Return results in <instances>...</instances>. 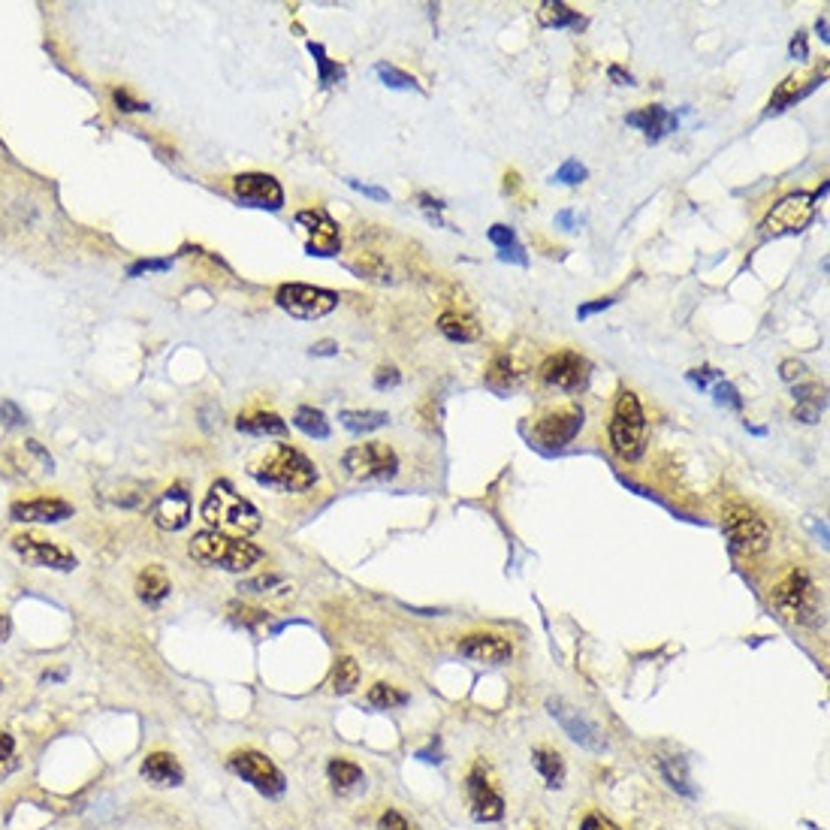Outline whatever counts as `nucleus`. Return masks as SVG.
I'll return each instance as SVG.
<instances>
[{
	"label": "nucleus",
	"instance_id": "9d476101",
	"mask_svg": "<svg viewBox=\"0 0 830 830\" xmlns=\"http://www.w3.org/2000/svg\"><path fill=\"white\" fill-rule=\"evenodd\" d=\"M275 302L299 320H317L339 305V293L311 287V284H284V287H278Z\"/></svg>",
	"mask_w": 830,
	"mask_h": 830
},
{
	"label": "nucleus",
	"instance_id": "58836bf2",
	"mask_svg": "<svg viewBox=\"0 0 830 830\" xmlns=\"http://www.w3.org/2000/svg\"><path fill=\"white\" fill-rule=\"evenodd\" d=\"M16 770V737L0 731V782Z\"/></svg>",
	"mask_w": 830,
	"mask_h": 830
},
{
	"label": "nucleus",
	"instance_id": "f704fd0d",
	"mask_svg": "<svg viewBox=\"0 0 830 830\" xmlns=\"http://www.w3.org/2000/svg\"><path fill=\"white\" fill-rule=\"evenodd\" d=\"M242 592L248 595H287L290 592V583L278 574H266V577H251L239 586Z\"/></svg>",
	"mask_w": 830,
	"mask_h": 830
},
{
	"label": "nucleus",
	"instance_id": "b1692460",
	"mask_svg": "<svg viewBox=\"0 0 830 830\" xmlns=\"http://www.w3.org/2000/svg\"><path fill=\"white\" fill-rule=\"evenodd\" d=\"M170 592H173V583H170V577H166L163 568L151 565V568L139 571V577H136V595H139L142 604L160 607L166 598H170Z\"/></svg>",
	"mask_w": 830,
	"mask_h": 830
},
{
	"label": "nucleus",
	"instance_id": "ddd939ff",
	"mask_svg": "<svg viewBox=\"0 0 830 830\" xmlns=\"http://www.w3.org/2000/svg\"><path fill=\"white\" fill-rule=\"evenodd\" d=\"M812 194L806 191H797V194H788L785 200H779L770 215L764 218L761 230L764 236H788V233H797L806 227V221L812 218Z\"/></svg>",
	"mask_w": 830,
	"mask_h": 830
},
{
	"label": "nucleus",
	"instance_id": "9b49d317",
	"mask_svg": "<svg viewBox=\"0 0 830 830\" xmlns=\"http://www.w3.org/2000/svg\"><path fill=\"white\" fill-rule=\"evenodd\" d=\"M589 375H592L589 360L574 354V351H559V354L547 357L544 366H541V381L547 387H556V390H565V393L586 390Z\"/></svg>",
	"mask_w": 830,
	"mask_h": 830
},
{
	"label": "nucleus",
	"instance_id": "09e8293b",
	"mask_svg": "<svg viewBox=\"0 0 830 830\" xmlns=\"http://www.w3.org/2000/svg\"><path fill=\"white\" fill-rule=\"evenodd\" d=\"M713 393H716V402L719 405H731V408H743V399H740V393L728 384V381H719L716 387H713Z\"/></svg>",
	"mask_w": 830,
	"mask_h": 830
},
{
	"label": "nucleus",
	"instance_id": "7c9ffc66",
	"mask_svg": "<svg viewBox=\"0 0 830 830\" xmlns=\"http://www.w3.org/2000/svg\"><path fill=\"white\" fill-rule=\"evenodd\" d=\"M339 420L351 432H372V429H381L390 423L387 411H342Z\"/></svg>",
	"mask_w": 830,
	"mask_h": 830
},
{
	"label": "nucleus",
	"instance_id": "0e129e2a",
	"mask_svg": "<svg viewBox=\"0 0 830 830\" xmlns=\"http://www.w3.org/2000/svg\"><path fill=\"white\" fill-rule=\"evenodd\" d=\"M815 28H818V37L827 43V19H818V25H815Z\"/></svg>",
	"mask_w": 830,
	"mask_h": 830
},
{
	"label": "nucleus",
	"instance_id": "f257e3e1",
	"mask_svg": "<svg viewBox=\"0 0 830 830\" xmlns=\"http://www.w3.org/2000/svg\"><path fill=\"white\" fill-rule=\"evenodd\" d=\"M200 514L212 532H221L230 538H251L263 526L260 511L248 502V498H242L227 480L212 483L209 495L203 498Z\"/></svg>",
	"mask_w": 830,
	"mask_h": 830
},
{
	"label": "nucleus",
	"instance_id": "a19ab883",
	"mask_svg": "<svg viewBox=\"0 0 830 830\" xmlns=\"http://www.w3.org/2000/svg\"><path fill=\"white\" fill-rule=\"evenodd\" d=\"M794 402H806V405H818L824 411L827 405V390L821 384H800L794 387Z\"/></svg>",
	"mask_w": 830,
	"mask_h": 830
},
{
	"label": "nucleus",
	"instance_id": "1a4fd4ad",
	"mask_svg": "<svg viewBox=\"0 0 830 830\" xmlns=\"http://www.w3.org/2000/svg\"><path fill=\"white\" fill-rule=\"evenodd\" d=\"M345 471L354 480H390L399 471V456L393 447L372 441V444H357L342 456Z\"/></svg>",
	"mask_w": 830,
	"mask_h": 830
},
{
	"label": "nucleus",
	"instance_id": "5fc2aeb1",
	"mask_svg": "<svg viewBox=\"0 0 830 830\" xmlns=\"http://www.w3.org/2000/svg\"><path fill=\"white\" fill-rule=\"evenodd\" d=\"M610 305H613V299L586 302V305H580V308H577V317H580V320H586V317H592V314H598V311H604V308H610Z\"/></svg>",
	"mask_w": 830,
	"mask_h": 830
},
{
	"label": "nucleus",
	"instance_id": "f8f14e48",
	"mask_svg": "<svg viewBox=\"0 0 830 830\" xmlns=\"http://www.w3.org/2000/svg\"><path fill=\"white\" fill-rule=\"evenodd\" d=\"M296 227L305 233V251L311 257H332L342 248L339 224L332 221L323 209H305L296 215Z\"/></svg>",
	"mask_w": 830,
	"mask_h": 830
},
{
	"label": "nucleus",
	"instance_id": "4c0bfd02",
	"mask_svg": "<svg viewBox=\"0 0 830 830\" xmlns=\"http://www.w3.org/2000/svg\"><path fill=\"white\" fill-rule=\"evenodd\" d=\"M354 269L360 272V278H372V281H390V266L378 257V254H363Z\"/></svg>",
	"mask_w": 830,
	"mask_h": 830
},
{
	"label": "nucleus",
	"instance_id": "ea45409f",
	"mask_svg": "<svg viewBox=\"0 0 830 830\" xmlns=\"http://www.w3.org/2000/svg\"><path fill=\"white\" fill-rule=\"evenodd\" d=\"M586 166L580 163V160H565L559 170H556V176H553V182H559V185H580V182H586Z\"/></svg>",
	"mask_w": 830,
	"mask_h": 830
},
{
	"label": "nucleus",
	"instance_id": "8fccbe9b",
	"mask_svg": "<svg viewBox=\"0 0 830 830\" xmlns=\"http://www.w3.org/2000/svg\"><path fill=\"white\" fill-rule=\"evenodd\" d=\"M686 378H689V381H692L695 387L707 390V387H710L713 381H716V384L722 381V372H716V369H692V372H689Z\"/></svg>",
	"mask_w": 830,
	"mask_h": 830
},
{
	"label": "nucleus",
	"instance_id": "2f4dec72",
	"mask_svg": "<svg viewBox=\"0 0 830 830\" xmlns=\"http://www.w3.org/2000/svg\"><path fill=\"white\" fill-rule=\"evenodd\" d=\"M366 704L375 707V710H396V707H405L408 704V695L390 683H375L369 692H366Z\"/></svg>",
	"mask_w": 830,
	"mask_h": 830
},
{
	"label": "nucleus",
	"instance_id": "4be33fe9",
	"mask_svg": "<svg viewBox=\"0 0 830 830\" xmlns=\"http://www.w3.org/2000/svg\"><path fill=\"white\" fill-rule=\"evenodd\" d=\"M625 124L643 130L646 142H658L664 133L677 130L680 121H677V115L668 112V109H661V106H646V109H637V112L625 115Z\"/></svg>",
	"mask_w": 830,
	"mask_h": 830
},
{
	"label": "nucleus",
	"instance_id": "a18cd8bd",
	"mask_svg": "<svg viewBox=\"0 0 830 830\" xmlns=\"http://www.w3.org/2000/svg\"><path fill=\"white\" fill-rule=\"evenodd\" d=\"M173 263L170 260H136L127 266V275L130 278H139V275H148V272H166Z\"/></svg>",
	"mask_w": 830,
	"mask_h": 830
},
{
	"label": "nucleus",
	"instance_id": "79ce46f5",
	"mask_svg": "<svg viewBox=\"0 0 830 830\" xmlns=\"http://www.w3.org/2000/svg\"><path fill=\"white\" fill-rule=\"evenodd\" d=\"M580 830H622V827H619L610 815L592 809V812H586V815L580 818Z\"/></svg>",
	"mask_w": 830,
	"mask_h": 830
},
{
	"label": "nucleus",
	"instance_id": "603ef678",
	"mask_svg": "<svg viewBox=\"0 0 830 830\" xmlns=\"http://www.w3.org/2000/svg\"><path fill=\"white\" fill-rule=\"evenodd\" d=\"M348 185H351L354 191H360L363 197H372L375 203H387V200H390V194H387L384 188H375V185H363V182H357V179H348Z\"/></svg>",
	"mask_w": 830,
	"mask_h": 830
},
{
	"label": "nucleus",
	"instance_id": "20e7f679",
	"mask_svg": "<svg viewBox=\"0 0 830 830\" xmlns=\"http://www.w3.org/2000/svg\"><path fill=\"white\" fill-rule=\"evenodd\" d=\"M773 604L788 622H797V625H815L818 622V589H815L812 577L803 568L788 571L773 586Z\"/></svg>",
	"mask_w": 830,
	"mask_h": 830
},
{
	"label": "nucleus",
	"instance_id": "a878e982",
	"mask_svg": "<svg viewBox=\"0 0 830 830\" xmlns=\"http://www.w3.org/2000/svg\"><path fill=\"white\" fill-rule=\"evenodd\" d=\"M236 429L245 432V435H254V438H278V435H287V423L272 414V411H254V414H242L236 420Z\"/></svg>",
	"mask_w": 830,
	"mask_h": 830
},
{
	"label": "nucleus",
	"instance_id": "864d4df0",
	"mask_svg": "<svg viewBox=\"0 0 830 830\" xmlns=\"http://www.w3.org/2000/svg\"><path fill=\"white\" fill-rule=\"evenodd\" d=\"M794 417H797L800 423H818V420H821V408H818V405L797 402V405H794Z\"/></svg>",
	"mask_w": 830,
	"mask_h": 830
},
{
	"label": "nucleus",
	"instance_id": "f3484780",
	"mask_svg": "<svg viewBox=\"0 0 830 830\" xmlns=\"http://www.w3.org/2000/svg\"><path fill=\"white\" fill-rule=\"evenodd\" d=\"M547 710H550V716L562 725V731H565L577 746L592 749V752H601V749H604V737L598 734V728H595L586 716H580V710L568 707L562 698H550V701H547Z\"/></svg>",
	"mask_w": 830,
	"mask_h": 830
},
{
	"label": "nucleus",
	"instance_id": "2eb2a0df",
	"mask_svg": "<svg viewBox=\"0 0 830 830\" xmlns=\"http://www.w3.org/2000/svg\"><path fill=\"white\" fill-rule=\"evenodd\" d=\"M233 194L245 203V206H257V209H269L278 212L284 206V191L278 185V179L266 176V173H242L233 179Z\"/></svg>",
	"mask_w": 830,
	"mask_h": 830
},
{
	"label": "nucleus",
	"instance_id": "e433bc0d",
	"mask_svg": "<svg viewBox=\"0 0 830 830\" xmlns=\"http://www.w3.org/2000/svg\"><path fill=\"white\" fill-rule=\"evenodd\" d=\"M375 73L381 76V82L387 85V88H393V91H420V85H417V79L414 76H408V73H402V70H396L393 64H375Z\"/></svg>",
	"mask_w": 830,
	"mask_h": 830
},
{
	"label": "nucleus",
	"instance_id": "c85d7f7f",
	"mask_svg": "<svg viewBox=\"0 0 830 830\" xmlns=\"http://www.w3.org/2000/svg\"><path fill=\"white\" fill-rule=\"evenodd\" d=\"M357 686H360V664L351 655H342L336 661V668H332L329 689H332V695H351Z\"/></svg>",
	"mask_w": 830,
	"mask_h": 830
},
{
	"label": "nucleus",
	"instance_id": "bf43d9fd",
	"mask_svg": "<svg viewBox=\"0 0 830 830\" xmlns=\"http://www.w3.org/2000/svg\"><path fill=\"white\" fill-rule=\"evenodd\" d=\"M556 224H559L562 230H577L583 221H577V215H574L571 209H565V212H559V215H556Z\"/></svg>",
	"mask_w": 830,
	"mask_h": 830
},
{
	"label": "nucleus",
	"instance_id": "72a5a7b5",
	"mask_svg": "<svg viewBox=\"0 0 830 830\" xmlns=\"http://www.w3.org/2000/svg\"><path fill=\"white\" fill-rule=\"evenodd\" d=\"M293 426H296L299 432H305L308 438H329V423H326V417H323L317 408L302 405V408L296 411V417H293Z\"/></svg>",
	"mask_w": 830,
	"mask_h": 830
},
{
	"label": "nucleus",
	"instance_id": "393cba45",
	"mask_svg": "<svg viewBox=\"0 0 830 830\" xmlns=\"http://www.w3.org/2000/svg\"><path fill=\"white\" fill-rule=\"evenodd\" d=\"M526 378V369H523V363H517V357L514 354H498L492 363H489V372H486V384L492 387V390H514L520 381Z\"/></svg>",
	"mask_w": 830,
	"mask_h": 830
},
{
	"label": "nucleus",
	"instance_id": "37998d69",
	"mask_svg": "<svg viewBox=\"0 0 830 830\" xmlns=\"http://www.w3.org/2000/svg\"><path fill=\"white\" fill-rule=\"evenodd\" d=\"M486 239H489L498 251H505V248H511V245H517L514 230H511V227H505V224H495V227H489Z\"/></svg>",
	"mask_w": 830,
	"mask_h": 830
},
{
	"label": "nucleus",
	"instance_id": "cd10ccee",
	"mask_svg": "<svg viewBox=\"0 0 830 830\" xmlns=\"http://www.w3.org/2000/svg\"><path fill=\"white\" fill-rule=\"evenodd\" d=\"M532 764H535V770H538V776L544 779L547 788H562V785H565L568 767H565V758H562L556 749L538 746V749L532 752Z\"/></svg>",
	"mask_w": 830,
	"mask_h": 830
},
{
	"label": "nucleus",
	"instance_id": "13d9d810",
	"mask_svg": "<svg viewBox=\"0 0 830 830\" xmlns=\"http://www.w3.org/2000/svg\"><path fill=\"white\" fill-rule=\"evenodd\" d=\"M336 354H339V345L329 342V339H323L311 348V357H336Z\"/></svg>",
	"mask_w": 830,
	"mask_h": 830
},
{
	"label": "nucleus",
	"instance_id": "49530a36",
	"mask_svg": "<svg viewBox=\"0 0 830 830\" xmlns=\"http://www.w3.org/2000/svg\"><path fill=\"white\" fill-rule=\"evenodd\" d=\"M112 100H115V106H118L121 112H145V109H148V103L133 100L127 88H115V91H112Z\"/></svg>",
	"mask_w": 830,
	"mask_h": 830
},
{
	"label": "nucleus",
	"instance_id": "412c9836",
	"mask_svg": "<svg viewBox=\"0 0 830 830\" xmlns=\"http://www.w3.org/2000/svg\"><path fill=\"white\" fill-rule=\"evenodd\" d=\"M139 773H142L145 782H151L157 788H179L185 782V770H182L179 758L170 755V752H151V755H145Z\"/></svg>",
	"mask_w": 830,
	"mask_h": 830
},
{
	"label": "nucleus",
	"instance_id": "7ed1b4c3",
	"mask_svg": "<svg viewBox=\"0 0 830 830\" xmlns=\"http://www.w3.org/2000/svg\"><path fill=\"white\" fill-rule=\"evenodd\" d=\"M251 477L278 492H305L317 483V468L305 453H299L290 444H281L260 465L251 468Z\"/></svg>",
	"mask_w": 830,
	"mask_h": 830
},
{
	"label": "nucleus",
	"instance_id": "c756f323",
	"mask_svg": "<svg viewBox=\"0 0 830 830\" xmlns=\"http://www.w3.org/2000/svg\"><path fill=\"white\" fill-rule=\"evenodd\" d=\"M538 22L544 28H583V16H577L568 4H559V0H547L538 10Z\"/></svg>",
	"mask_w": 830,
	"mask_h": 830
},
{
	"label": "nucleus",
	"instance_id": "6e6552de",
	"mask_svg": "<svg viewBox=\"0 0 830 830\" xmlns=\"http://www.w3.org/2000/svg\"><path fill=\"white\" fill-rule=\"evenodd\" d=\"M465 800H468L471 818L480 824H492V821L505 818V797L492 785L483 761H474L471 770L465 773Z\"/></svg>",
	"mask_w": 830,
	"mask_h": 830
},
{
	"label": "nucleus",
	"instance_id": "e2e57ef3",
	"mask_svg": "<svg viewBox=\"0 0 830 830\" xmlns=\"http://www.w3.org/2000/svg\"><path fill=\"white\" fill-rule=\"evenodd\" d=\"M7 637H10V619L0 613V643H7Z\"/></svg>",
	"mask_w": 830,
	"mask_h": 830
},
{
	"label": "nucleus",
	"instance_id": "5701e85b",
	"mask_svg": "<svg viewBox=\"0 0 830 830\" xmlns=\"http://www.w3.org/2000/svg\"><path fill=\"white\" fill-rule=\"evenodd\" d=\"M326 782L336 794L348 797V794L366 788V773L357 761L339 755V758H329V764H326Z\"/></svg>",
	"mask_w": 830,
	"mask_h": 830
},
{
	"label": "nucleus",
	"instance_id": "f03ea898",
	"mask_svg": "<svg viewBox=\"0 0 830 830\" xmlns=\"http://www.w3.org/2000/svg\"><path fill=\"white\" fill-rule=\"evenodd\" d=\"M188 553H191V559H197L206 568H224L233 574L251 571L254 565H260L266 559V553L257 544H251L248 538H230V535H221L212 529L197 532L188 544Z\"/></svg>",
	"mask_w": 830,
	"mask_h": 830
},
{
	"label": "nucleus",
	"instance_id": "4468645a",
	"mask_svg": "<svg viewBox=\"0 0 830 830\" xmlns=\"http://www.w3.org/2000/svg\"><path fill=\"white\" fill-rule=\"evenodd\" d=\"M13 550L34 568H52V571H73L76 568L73 553H67L64 547H58V544H52L40 535H16Z\"/></svg>",
	"mask_w": 830,
	"mask_h": 830
},
{
	"label": "nucleus",
	"instance_id": "39448f33",
	"mask_svg": "<svg viewBox=\"0 0 830 830\" xmlns=\"http://www.w3.org/2000/svg\"><path fill=\"white\" fill-rule=\"evenodd\" d=\"M227 770L233 776H239L242 782H248L254 791H260L269 800H275L287 791V779H284L281 767L257 749H236L227 758Z\"/></svg>",
	"mask_w": 830,
	"mask_h": 830
},
{
	"label": "nucleus",
	"instance_id": "0eeeda50",
	"mask_svg": "<svg viewBox=\"0 0 830 830\" xmlns=\"http://www.w3.org/2000/svg\"><path fill=\"white\" fill-rule=\"evenodd\" d=\"M722 526H725V535H728L734 553L755 556V553L767 550V544H770L767 523L746 505H728L725 517H722Z\"/></svg>",
	"mask_w": 830,
	"mask_h": 830
},
{
	"label": "nucleus",
	"instance_id": "aec40b11",
	"mask_svg": "<svg viewBox=\"0 0 830 830\" xmlns=\"http://www.w3.org/2000/svg\"><path fill=\"white\" fill-rule=\"evenodd\" d=\"M16 523H64L73 517V505L64 498H28L10 508Z\"/></svg>",
	"mask_w": 830,
	"mask_h": 830
},
{
	"label": "nucleus",
	"instance_id": "de8ad7c7",
	"mask_svg": "<svg viewBox=\"0 0 830 830\" xmlns=\"http://www.w3.org/2000/svg\"><path fill=\"white\" fill-rule=\"evenodd\" d=\"M399 384H402V375H399L396 366H381V369L375 372V390H393V387H399Z\"/></svg>",
	"mask_w": 830,
	"mask_h": 830
},
{
	"label": "nucleus",
	"instance_id": "bb28decb",
	"mask_svg": "<svg viewBox=\"0 0 830 830\" xmlns=\"http://www.w3.org/2000/svg\"><path fill=\"white\" fill-rule=\"evenodd\" d=\"M438 329L444 332L450 342H459V345L480 339V323L474 317L462 314V311H444L438 317Z\"/></svg>",
	"mask_w": 830,
	"mask_h": 830
},
{
	"label": "nucleus",
	"instance_id": "680f3d73",
	"mask_svg": "<svg viewBox=\"0 0 830 830\" xmlns=\"http://www.w3.org/2000/svg\"><path fill=\"white\" fill-rule=\"evenodd\" d=\"M610 79H613L616 85H634V76L625 73V70H619V67H610Z\"/></svg>",
	"mask_w": 830,
	"mask_h": 830
},
{
	"label": "nucleus",
	"instance_id": "6ab92c4d",
	"mask_svg": "<svg viewBox=\"0 0 830 830\" xmlns=\"http://www.w3.org/2000/svg\"><path fill=\"white\" fill-rule=\"evenodd\" d=\"M154 523L163 532H179L191 523V495L185 486H170L154 505Z\"/></svg>",
	"mask_w": 830,
	"mask_h": 830
},
{
	"label": "nucleus",
	"instance_id": "6e6d98bb",
	"mask_svg": "<svg viewBox=\"0 0 830 830\" xmlns=\"http://www.w3.org/2000/svg\"><path fill=\"white\" fill-rule=\"evenodd\" d=\"M806 369H803V363H797V360H785L782 366H779V375H782V381H797L800 375H803Z\"/></svg>",
	"mask_w": 830,
	"mask_h": 830
},
{
	"label": "nucleus",
	"instance_id": "3c124183",
	"mask_svg": "<svg viewBox=\"0 0 830 830\" xmlns=\"http://www.w3.org/2000/svg\"><path fill=\"white\" fill-rule=\"evenodd\" d=\"M0 420H4L7 426H22L25 423V414H22V408L16 405V402H0Z\"/></svg>",
	"mask_w": 830,
	"mask_h": 830
},
{
	"label": "nucleus",
	"instance_id": "423d86ee",
	"mask_svg": "<svg viewBox=\"0 0 830 830\" xmlns=\"http://www.w3.org/2000/svg\"><path fill=\"white\" fill-rule=\"evenodd\" d=\"M643 432H646V420H643V408L637 402V396L631 390H622L616 399V411L610 420V444L622 459H640L643 453Z\"/></svg>",
	"mask_w": 830,
	"mask_h": 830
},
{
	"label": "nucleus",
	"instance_id": "052dcab7",
	"mask_svg": "<svg viewBox=\"0 0 830 830\" xmlns=\"http://www.w3.org/2000/svg\"><path fill=\"white\" fill-rule=\"evenodd\" d=\"M791 58H794V61H803V58H806V37H803V34H797V37L791 40Z\"/></svg>",
	"mask_w": 830,
	"mask_h": 830
},
{
	"label": "nucleus",
	"instance_id": "c9c22d12",
	"mask_svg": "<svg viewBox=\"0 0 830 830\" xmlns=\"http://www.w3.org/2000/svg\"><path fill=\"white\" fill-rule=\"evenodd\" d=\"M661 773H664V779H668L671 788H677V791H683L689 797L695 794V788L689 785V770H686L683 758H664L661 761Z\"/></svg>",
	"mask_w": 830,
	"mask_h": 830
},
{
	"label": "nucleus",
	"instance_id": "4d7b16f0",
	"mask_svg": "<svg viewBox=\"0 0 830 830\" xmlns=\"http://www.w3.org/2000/svg\"><path fill=\"white\" fill-rule=\"evenodd\" d=\"M498 260H511V263H520V266H526L529 263V257L523 254V248L520 245H511V248H505V251H498Z\"/></svg>",
	"mask_w": 830,
	"mask_h": 830
},
{
	"label": "nucleus",
	"instance_id": "dca6fc26",
	"mask_svg": "<svg viewBox=\"0 0 830 830\" xmlns=\"http://www.w3.org/2000/svg\"><path fill=\"white\" fill-rule=\"evenodd\" d=\"M583 429V411L580 408H559V411H550L544 414L538 423H535V438L556 450V447H565L577 438V432Z\"/></svg>",
	"mask_w": 830,
	"mask_h": 830
},
{
	"label": "nucleus",
	"instance_id": "a211bd4d",
	"mask_svg": "<svg viewBox=\"0 0 830 830\" xmlns=\"http://www.w3.org/2000/svg\"><path fill=\"white\" fill-rule=\"evenodd\" d=\"M459 655L474 664H505L514 655V646L502 634H465L456 643Z\"/></svg>",
	"mask_w": 830,
	"mask_h": 830
},
{
	"label": "nucleus",
	"instance_id": "c03bdc74",
	"mask_svg": "<svg viewBox=\"0 0 830 830\" xmlns=\"http://www.w3.org/2000/svg\"><path fill=\"white\" fill-rule=\"evenodd\" d=\"M378 830H414V824L399 809H387L378 818Z\"/></svg>",
	"mask_w": 830,
	"mask_h": 830
},
{
	"label": "nucleus",
	"instance_id": "473e14b6",
	"mask_svg": "<svg viewBox=\"0 0 830 830\" xmlns=\"http://www.w3.org/2000/svg\"><path fill=\"white\" fill-rule=\"evenodd\" d=\"M308 52H311V58H314V64H317V82H320L323 88H329V85H336V82L345 79V67L336 64V61H329L320 43H308Z\"/></svg>",
	"mask_w": 830,
	"mask_h": 830
}]
</instances>
